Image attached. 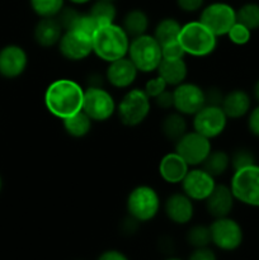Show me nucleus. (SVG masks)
<instances>
[{
  "mask_svg": "<svg viewBox=\"0 0 259 260\" xmlns=\"http://www.w3.org/2000/svg\"><path fill=\"white\" fill-rule=\"evenodd\" d=\"M84 89L73 79H57L46 88L43 102L53 117L65 119L83 111Z\"/></svg>",
  "mask_w": 259,
  "mask_h": 260,
  "instance_id": "obj_1",
  "label": "nucleus"
},
{
  "mask_svg": "<svg viewBox=\"0 0 259 260\" xmlns=\"http://www.w3.org/2000/svg\"><path fill=\"white\" fill-rule=\"evenodd\" d=\"M91 42L94 55L109 63L128 55L131 38L121 24L114 22L96 28L91 35Z\"/></svg>",
  "mask_w": 259,
  "mask_h": 260,
  "instance_id": "obj_2",
  "label": "nucleus"
},
{
  "mask_svg": "<svg viewBox=\"0 0 259 260\" xmlns=\"http://www.w3.org/2000/svg\"><path fill=\"white\" fill-rule=\"evenodd\" d=\"M217 36L211 32L200 19L182 24L179 41L185 56L206 57L215 52L217 47Z\"/></svg>",
  "mask_w": 259,
  "mask_h": 260,
  "instance_id": "obj_3",
  "label": "nucleus"
},
{
  "mask_svg": "<svg viewBox=\"0 0 259 260\" xmlns=\"http://www.w3.org/2000/svg\"><path fill=\"white\" fill-rule=\"evenodd\" d=\"M160 208H161L160 196L151 185H137L127 196V215L139 223L154 220L160 212Z\"/></svg>",
  "mask_w": 259,
  "mask_h": 260,
  "instance_id": "obj_4",
  "label": "nucleus"
},
{
  "mask_svg": "<svg viewBox=\"0 0 259 260\" xmlns=\"http://www.w3.org/2000/svg\"><path fill=\"white\" fill-rule=\"evenodd\" d=\"M127 57L134 62L139 73H154L163 60L161 46L156 38L149 33L131 38Z\"/></svg>",
  "mask_w": 259,
  "mask_h": 260,
  "instance_id": "obj_5",
  "label": "nucleus"
},
{
  "mask_svg": "<svg viewBox=\"0 0 259 260\" xmlns=\"http://www.w3.org/2000/svg\"><path fill=\"white\" fill-rule=\"evenodd\" d=\"M151 111V99L144 89L134 88L126 91L117 103V116L123 126L137 127L146 121Z\"/></svg>",
  "mask_w": 259,
  "mask_h": 260,
  "instance_id": "obj_6",
  "label": "nucleus"
},
{
  "mask_svg": "<svg viewBox=\"0 0 259 260\" xmlns=\"http://www.w3.org/2000/svg\"><path fill=\"white\" fill-rule=\"evenodd\" d=\"M229 187L236 202L259 208V165L255 162L234 170Z\"/></svg>",
  "mask_w": 259,
  "mask_h": 260,
  "instance_id": "obj_7",
  "label": "nucleus"
},
{
  "mask_svg": "<svg viewBox=\"0 0 259 260\" xmlns=\"http://www.w3.org/2000/svg\"><path fill=\"white\" fill-rule=\"evenodd\" d=\"M211 243L221 251H235L243 245L244 230L240 223L230 216L213 218L210 225Z\"/></svg>",
  "mask_w": 259,
  "mask_h": 260,
  "instance_id": "obj_8",
  "label": "nucleus"
},
{
  "mask_svg": "<svg viewBox=\"0 0 259 260\" xmlns=\"http://www.w3.org/2000/svg\"><path fill=\"white\" fill-rule=\"evenodd\" d=\"M83 112L93 122H106L117 112L113 95L103 86H88L84 89Z\"/></svg>",
  "mask_w": 259,
  "mask_h": 260,
  "instance_id": "obj_9",
  "label": "nucleus"
},
{
  "mask_svg": "<svg viewBox=\"0 0 259 260\" xmlns=\"http://www.w3.org/2000/svg\"><path fill=\"white\" fill-rule=\"evenodd\" d=\"M200 20L217 37L226 36L236 23V9L223 2H213L201 10Z\"/></svg>",
  "mask_w": 259,
  "mask_h": 260,
  "instance_id": "obj_10",
  "label": "nucleus"
},
{
  "mask_svg": "<svg viewBox=\"0 0 259 260\" xmlns=\"http://www.w3.org/2000/svg\"><path fill=\"white\" fill-rule=\"evenodd\" d=\"M190 168L201 167L212 151L211 140L196 131H188L175 142V150Z\"/></svg>",
  "mask_w": 259,
  "mask_h": 260,
  "instance_id": "obj_11",
  "label": "nucleus"
},
{
  "mask_svg": "<svg viewBox=\"0 0 259 260\" xmlns=\"http://www.w3.org/2000/svg\"><path fill=\"white\" fill-rule=\"evenodd\" d=\"M192 129L202 136L212 140L223 134L229 118L221 106L206 104L195 116H192Z\"/></svg>",
  "mask_w": 259,
  "mask_h": 260,
  "instance_id": "obj_12",
  "label": "nucleus"
},
{
  "mask_svg": "<svg viewBox=\"0 0 259 260\" xmlns=\"http://www.w3.org/2000/svg\"><path fill=\"white\" fill-rule=\"evenodd\" d=\"M57 48L60 55L66 60L73 62L85 60L93 53L91 35L80 29L63 30Z\"/></svg>",
  "mask_w": 259,
  "mask_h": 260,
  "instance_id": "obj_13",
  "label": "nucleus"
},
{
  "mask_svg": "<svg viewBox=\"0 0 259 260\" xmlns=\"http://www.w3.org/2000/svg\"><path fill=\"white\" fill-rule=\"evenodd\" d=\"M173 90V109L183 116H195L203 106H206L205 89L195 83H184L174 86Z\"/></svg>",
  "mask_w": 259,
  "mask_h": 260,
  "instance_id": "obj_14",
  "label": "nucleus"
},
{
  "mask_svg": "<svg viewBox=\"0 0 259 260\" xmlns=\"http://www.w3.org/2000/svg\"><path fill=\"white\" fill-rule=\"evenodd\" d=\"M216 178L202 167L190 168L180 183L182 192L193 202H205L216 187Z\"/></svg>",
  "mask_w": 259,
  "mask_h": 260,
  "instance_id": "obj_15",
  "label": "nucleus"
},
{
  "mask_svg": "<svg viewBox=\"0 0 259 260\" xmlns=\"http://www.w3.org/2000/svg\"><path fill=\"white\" fill-rule=\"evenodd\" d=\"M28 66V53L22 46L7 45L0 50V76L17 79Z\"/></svg>",
  "mask_w": 259,
  "mask_h": 260,
  "instance_id": "obj_16",
  "label": "nucleus"
},
{
  "mask_svg": "<svg viewBox=\"0 0 259 260\" xmlns=\"http://www.w3.org/2000/svg\"><path fill=\"white\" fill-rule=\"evenodd\" d=\"M163 208L168 220L179 226L188 225L195 216V202L183 192L170 194L165 200Z\"/></svg>",
  "mask_w": 259,
  "mask_h": 260,
  "instance_id": "obj_17",
  "label": "nucleus"
},
{
  "mask_svg": "<svg viewBox=\"0 0 259 260\" xmlns=\"http://www.w3.org/2000/svg\"><path fill=\"white\" fill-rule=\"evenodd\" d=\"M139 70L128 57L119 58L108 63L106 79L111 86L116 89H127L136 81Z\"/></svg>",
  "mask_w": 259,
  "mask_h": 260,
  "instance_id": "obj_18",
  "label": "nucleus"
},
{
  "mask_svg": "<svg viewBox=\"0 0 259 260\" xmlns=\"http://www.w3.org/2000/svg\"><path fill=\"white\" fill-rule=\"evenodd\" d=\"M235 198L230 187L225 184H216L207 200L205 201L206 211L212 218L228 217L233 212Z\"/></svg>",
  "mask_w": 259,
  "mask_h": 260,
  "instance_id": "obj_19",
  "label": "nucleus"
},
{
  "mask_svg": "<svg viewBox=\"0 0 259 260\" xmlns=\"http://www.w3.org/2000/svg\"><path fill=\"white\" fill-rule=\"evenodd\" d=\"M190 169L184 159L177 151L165 154L159 162V175L168 184H180Z\"/></svg>",
  "mask_w": 259,
  "mask_h": 260,
  "instance_id": "obj_20",
  "label": "nucleus"
},
{
  "mask_svg": "<svg viewBox=\"0 0 259 260\" xmlns=\"http://www.w3.org/2000/svg\"><path fill=\"white\" fill-rule=\"evenodd\" d=\"M62 33L57 18H40L33 29V40L40 47L51 48L58 45Z\"/></svg>",
  "mask_w": 259,
  "mask_h": 260,
  "instance_id": "obj_21",
  "label": "nucleus"
},
{
  "mask_svg": "<svg viewBox=\"0 0 259 260\" xmlns=\"http://www.w3.org/2000/svg\"><path fill=\"white\" fill-rule=\"evenodd\" d=\"M221 108L229 119H240L248 116L251 109V96L243 89H234L223 95Z\"/></svg>",
  "mask_w": 259,
  "mask_h": 260,
  "instance_id": "obj_22",
  "label": "nucleus"
},
{
  "mask_svg": "<svg viewBox=\"0 0 259 260\" xmlns=\"http://www.w3.org/2000/svg\"><path fill=\"white\" fill-rule=\"evenodd\" d=\"M157 75L164 79L168 86L179 85L187 81L188 65L183 58H163L157 68Z\"/></svg>",
  "mask_w": 259,
  "mask_h": 260,
  "instance_id": "obj_23",
  "label": "nucleus"
},
{
  "mask_svg": "<svg viewBox=\"0 0 259 260\" xmlns=\"http://www.w3.org/2000/svg\"><path fill=\"white\" fill-rule=\"evenodd\" d=\"M121 25L130 36V38L139 37V36L146 35L149 30L150 18L146 12L136 8V9L128 10L124 14Z\"/></svg>",
  "mask_w": 259,
  "mask_h": 260,
  "instance_id": "obj_24",
  "label": "nucleus"
},
{
  "mask_svg": "<svg viewBox=\"0 0 259 260\" xmlns=\"http://www.w3.org/2000/svg\"><path fill=\"white\" fill-rule=\"evenodd\" d=\"M160 128H161L165 139L177 142L183 135L188 132V122L185 119V116L174 111L164 117Z\"/></svg>",
  "mask_w": 259,
  "mask_h": 260,
  "instance_id": "obj_25",
  "label": "nucleus"
},
{
  "mask_svg": "<svg viewBox=\"0 0 259 260\" xmlns=\"http://www.w3.org/2000/svg\"><path fill=\"white\" fill-rule=\"evenodd\" d=\"M61 122H62V127L66 134L69 136L74 137V139H83V137H85L86 135H89V132L91 131V127H93V121L83 111L62 119Z\"/></svg>",
  "mask_w": 259,
  "mask_h": 260,
  "instance_id": "obj_26",
  "label": "nucleus"
},
{
  "mask_svg": "<svg viewBox=\"0 0 259 260\" xmlns=\"http://www.w3.org/2000/svg\"><path fill=\"white\" fill-rule=\"evenodd\" d=\"M180 29H182V24H180L179 20L172 17H167L157 22L152 36L156 38L160 46H164L178 41Z\"/></svg>",
  "mask_w": 259,
  "mask_h": 260,
  "instance_id": "obj_27",
  "label": "nucleus"
},
{
  "mask_svg": "<svg viewBox=\"0 0 259 260\" xmlns=\"http://www.w3.org/2000/svg\"><path fill=\"white\" fill-rule=\"evenodd\" d=\"M201 167L207 170L212 177H221L231 168L230 154L223 150H212Z\"/></svg>",
  "mask_w": 259,
  "mask_h": 260,
  "instance_id": "obj_28",
  "label": "nucleus"
},
{
  "mask_svg": "<svg viewBox=\"0 0 259 260\" xmlns=\"http://www.w3.org/2000/svg\"><path fill=\"white\" fill-rule=\"evenodd\" d=\"M88 13L93 18L94 22L96 23L98 27L116 22L117 8L113 2H108V0H95L90 5Z\"/></svg>",
  "mask_w": 259,
  "mask_h": 260,
  "instance_id": "obj_29",
  "label": "nucleus"
},
{
  "mask_svg": "<svg viewBox=\"0 0 259 260\" xmlns=\"http://www.w3.org/2000/svg\"><path fill=\"white\" fill-rule=\"evenodd\" d=\"M66 0H29V7L38 18L57 17Z\"/></svg>",
  "mask_w": 259,
  "mask_h": 260,
  "instance_id": "obj_30",
  "label": "nucleus"
},
{
  "mask_svg": "<svg viewBox=\"0 0 259 260\" xmlns=\"http://www.w3.org/2000/svg\"><path fill=\"white\" fill-rule=\"evenodd\" d=\"M236 22L241 23L253 32L259 29V4L258 3H245L236 9Z\"/></svg>",
  "mask_w": 259,
  "mask_h": 260,
  "instance_id": "obj_31",
  "label": "nucleus"
},
{
  "mask_svg": "<svg viewBox=\"0 0 259 260\" xmlns=\"http://www.w3.org/2000/svg\"><path fill=\"white\" fill-rule=\"evenodd\" d=\"M185 240H187L188 245L192 249L206 248V246L212 245V243H211L210 226L193 225L187 231Z\"/></svg>",
  "mask_w": 259,
  "mask_h": 260,
  "instance_id": "obj_32",
  "label": "nucleus"
},
{
  "mask_svg": "<svg viewBox=\"0 0 259 260\" xmlns=\"http://www.w3.org/2000/svg\"><path fill=\"white\" fill-rule=\"evenodd\" d=\"M81 13L83 12H80V10H78L74 7H63L62 10L58 13V15L56 18L60 22L62 29L69 30L74 29L76 27L79 19H80Z\"/></svg>",
  "mask_w": 259,
  "mask_h": 260,
  "instance_id": "obj_33",
  "label": "nucleus"
},
{
  "mask_svg": "<svg viewBox=\"0 0 259 260\" xmlns=\"http://www.w3.org/2000/svg\"><path fill=\"white\" fill-rule=\"evenodd\" d=\"M251 30L249 28H246L245 25H243L241 23L236 22L233 27L230 28V30L228 32L226 37L229 38L230 42H233L236 46H244L246 43L250 42L251 40Z\"/></svg>",
  "mask_w": 259,
  "mask_h": 260,
  "instance_id": "obj_34",
  "label": "nucleus"
},
{
  "mask_svg": "<svg viewBox=\"0 0 259 260\" xmlns=\"http://www.w3.org/2000/svg\"><path fill=\"white\" fill-rule=\"evenodd\" d=\"M231 157V168L234 170L240 169V168L248 167V165L255 164V157L253 152L248 149H239L230 155Z\"/></svg>",
  "mask_w": 259,
  "mask_h": 260,
  "instance_id": "obj_35",
  "label": "nucleus"
},
{
  "mask_svg": "<svg viewBox=\"0 0 259 260\" xmlns=\"http://www.w3.org/2000/svg\"><path fill=\"white\" fill-rule=\"evenodd\" d=\"M169 88L168 86V84L165 83L164 79L161 78V76H155V78L150 79V80L146 81V84H145L144 86V90L145 93L147 94V96H149L150 99H154L156 98L159 94H161L163 91L167 90V89Z\"/></svg>",
  "mask_w": 259,
  "mask_h": 260,
  "instance_id": "obj_36",
  "label": "nucleus"
},
{
  "mask_svg": "<svg viewBox=\"0 0 259 260\" xmlns=\"http://www.w3.org/2000/svg\"><path fill=\"white\" fill-rule=\"evenodd\" d=\"M163 58H183L185 57V52L183 51L179 41L168 43V45L161 46Z\"/></svg>",
  "mask_w": 259,
  "mask_h": 260,
  "instance_id": "obj_37",
  "label": "nucleus"
},
{
  "mask_svg": "<svg viewBox=\"0 0 259 260\" xmlns=\"http://www.w3.org/2000/svg\"><path fill=\"white\" fill-rule=\"evenodd\" d=\"M177 7L184 13L201 12L205 7V0H175Z\"/></svg>",
  "mask_w": 259,
  "mask_h": 260,
  "instance_id": "obj_38",
  "label": "nucleus"
},
{
  "mask_svg": "<svg viewBox=\"0 0 259 260\" xmlns=\"http://www.w3.org/2000/svg\"><path fill=\"white\" fill-rule=\"evenodd\" d=\"M187 260H217V255H216L213 249H211L210 246H206V248L193 249L192 253L188 255Z\"/></svg>",
  "mask_w": 259,
  "mask_h": 260,
  "instance_id": "obj_39",
  "label": "nucleus"
},
{
  "mask_svg": "<svg viewBox=\"0 0 259 260\" xmlns=\"http://www.w3.org/2000/svg\"><path fill=\"white\" fill-rule=\"evenodd\" d=\"M248 129L253 136L259 139V104L254 108L250 109L248 114Z\"/></svg>",
  "mask_w": 259,
  "mask_h": 260,
  "instance_id": "obj_40",
  "label": "nucleus"
},
{
  "mask_svg": "<svg viewBox=\"0 0 259 260\" xmlns=\"http://www.w3.org/2000/svg\"><path fill=\"white\" fill-rule=\"evenodd\" d=\"M154 103L156 104V107H159L160 109H164V111H168V109L173 108V104H174V101H173V90H167L163 91L161 94L156 96V98L152 99Z\"/></svg>",
  "mask_w": 259,
  "mask_h": 260,
  "instance_id": "obj_41",
  "label": "nucleus"
},
{
  "mask_svg": "<svg viewBox=\"0 0 259 260\" xmlns=\"http://www.w3.org/2000/svg\"><path fill=\"white\" fill-rule=\"evenodd\" d=\"M206 95V104H212V106H221L223 95L225 94L220 90L218 88H210L205 90Z\"/></svg>",
  "mask_w": 259,
  "mask_h": 260,
  "instance_id": "obj_42",
  "label": "nucleus"
},
{
  "mask_svg": "<svg viewBox=\"0 0 259 260\" xmlns=\"http://www.w3.org/2000/svg\"><path fill=\"white\" fill-rule=\"evenodd\" d=\"M96 260H130V258L117 249H108L103 251Z\"/></svg>",
  "mask_w": 259,
  "mask_h": 260,
  "instance_id": "obj_43",
  "label": "nucleus"
},
{
  "mask_svg": "<svg viewBox=\"0 0 259 260\" xmlns=\"http://www.w3.org/2000/svg\"><path fill=\"white\" fill-rule=\"evenodd\" d=\"M253 98L255 99L259 104V79L255 81V84H254L253 86Z\"/></svg>",
  "mask_w": 259,
  "mask_h": 260,
  "instance_id": "obj_44",
  "label": "nucleus"
},
{
  "mask_svg": "<svg viewBox=\"0 0 259 260\" xmlns=\"http://www.w3.org/2000/svg\"><path fill=\"white\" fill-rule=\"evenodd\" d=\"M66 2H69L70 4H73L74 7H76V5H85L88 4V3L93 2V0H66Z\"/></svg>",
  "mask_w": 259,
  "mask_h": 260,
  "instance_id": "obj_45",
  "label": "nucleus"
},
{
  "mask_svg": "<svg viewBox=\"0 0 259 260\" xmlns=\"http://www.w3.org/2000/svg\"><path fill=\"white\" fill-rule=\"evenodd\" d=\"M164 260H184V259L177 258V256H169V258H167V259H164Z\"/></svg>",
  "mask_w": 259,
  "mask_h": 260,
  "instance_id": "obj_46",
  "label": "nucleus"
},
{
  "mask_svg": "<svg viewBox=\"0 0 259 260\" xmlns=\"http://www.w3.org/2000/svg\"><path fill=\"white\" fill-rule=\"evenodd\" d=\"M2 188H3V179L2 177H0V192H2Z\"/></svg>",
  "mask_w": 259,
  "mask_h": 260,
  "instance_id": "obj_47",
  "label": "nucleus"
},
{
  "mask_svg": "<svg viewBox=\"0 0 259 260\" xmlns=\"http://www.w3.org/2000/svg\"><path fill=\"white\" fill-rule=\"evenodd\" d=\"M108 2H113L114 3V2H117V0H108Z\"/></svg>",
  "mask_w": 259,
  "mask_h": 260,
  "instance_id": "obj_48",
  "label": "nucleus"
}]
</instances>
